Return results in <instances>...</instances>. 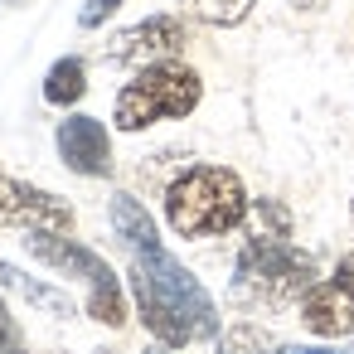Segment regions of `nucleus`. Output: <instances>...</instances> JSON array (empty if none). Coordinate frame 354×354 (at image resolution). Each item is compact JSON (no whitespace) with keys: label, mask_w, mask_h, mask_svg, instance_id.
<instances>
[{"label":"nucleus","mask_w":354,"mask_h":354,"mask_svg":"<svg viewBox=\"0 0 354 354\" xmlns=\"http://www.w3.org/2000/svg\"><path fill=\"white\" fill-rule=\"evenodd\" d=\"M131 296H136L141 325L160 344H170V349L194 344V339H218V306H214V296L165 248H151V252L131 257Z\"/></svg>","instance_id":"obj_1"},{"label":"nucleus","mask_w":354,"mask_h":354,"mask_svg":"<svg viewBox=\"0 0 354 354\" xmlns=\"http://www.w3.org/2000/svg\"><path fill=\"white\" fill-rule=\"evenodd\" d=\"M243 228H248V238H243V252H238V267H233L238 296L262 301V306L301 301L315 286V262H310V252H301L291 243V214H286V204L281 199L248 204Z\"/></svg>","instance_id":"obj_2"},{"label":"nucleus","mask_w":354,"mask_h":354,"mask_svg":"<svg viewBox=\"0 0 354 354\" xmlns=\"http://www.w3.org/2000/svg\"><path fill=\"white\" fill-rule=\"evenodd\" d=\"M165 218L180 238H214L248 218V189L228 165H189L165 189Z\"/></svg>","instance_id":"obj_3"},{"label":"nucleus","mask_w":354,"mask_h":354,"mask_svg":"<svg viewBox=\"0 0 354 354\" xmlns=\"http://www.w3.org/2000/svg\"><path fill=\"white\" fill-rule=\"evenodd\" d=\"M204 97V83L185 64H151L141 68L122 93H117V127L122 131H146L156 122L189 117Z\"/></svg>","instance_id":"obj_4"},{"label":"nucleus","mask_w":354,"mask_h":354,"mask_svg":"<svg viewBox=\"0 0 354 354\" xmlns=\"http://www.w3.org/2000/svg\"><path fill=\"white\" fill-rule=\"evenodd\" d=\"M25 248H30L44 267H54V272H64V277H78V281L88 286V315H93V320H102V325H112V330L127 325L122 281H117V272H112L93 248H83V243L68 238V233H49V228L30 233Z\"/></svg>","instance_id":"obj_5"},{"label":"nucleus","mask_w":354,"mask_h":354,"mask_svg":"<svg viewBox=\"0 0 354 354\" xmlns=\"http://www.w3.org/2000/svg\"><path fill=\"white\" fill-rule=\"evenodd\" d=\"M185 49V25L175 15H151L141 25H127L107 39L102 59L117 64V68H151V64H175Z\"/></svg>","instance_id":"obj_6"},{"label":"nucleus","mask_w":354,"mask_h":354,"mask_svg":"<svg viewBox=\"0 0 354 354\" xmlns=\"http://www.w3.org/2000/svg\"><path fill=\"white\" fill-rule=\"evenodd\" d=\"M0 223H10V228H25V233H68L73 228V209L49 194V189H35L25 180H10V175H0Z\"/></svg>","instance_id":"obj_7"},{"label":"nucleus","mask_w":354,"mask_h":354,"mask_svg":"<svg viewBox=\"0 0 354 354\" xmlns=\"http://www.w3.org/2000/svg\"><path fill=\"white\" fill-rule=\"evenodd\" d=\"M59 156L73 175H88V180H102L112 175V136L97 117H68L59 122Z\"/></svg>","instance_id":"obj_8"},{"label":"nucleus","mask_w":354,"mask_h":354,"mask_svg":"<svg viewBox=\"0 0 354 354\" xmlns=\"http://www.w3.org/2000/svg\"><path fill=\"white\" fill-rule=\"evenodd\" d=\"M301 325L320 339H344L354 335V296L339 281H315L301 296Z\"/></svg>","instance_id":"obj_9"},{"label":"nucleus","mask_w":354,"mask_h":354,"mask_svg":"<svg viewBox=\"0 0 354 354\" xmlns=\"http://www.w3.org/2000/svg\"><path fill=\"white\" fill-rule=\"evenodd\" d=\"M107 218H112V233L131 248V257H136V252H151V248H165L160 233H156V218L141 209V199H131V194H112Z\"/></svg>","instance_id":"obj_10"},{"label":"nucleus","mask_w":354,"mask_h":354,"mask_svg":"<svg viewBox=\"0 0 354 354\" xmlns=\"http://www.w3.org/2000/svg\"><path fill=\"white\" fill-rule=\"evenodd\" d=\"M0 286L15 291V296H25L30 306H39V310H49V315H73V301H68L64 291H54V286H44V281L25 277V272H20V267H10V262H0Z\"/></svg>","instance_id":"obj_11"},{"label":"nucleus","mask_w":354,"mask_h":354,"mask_svg":"<svg viewBox=\"0 0 354 354\" xmlns=\"http://www.w3.org/2000/svg\"><path fill=\"white\" fill-rule=\"evenodd\" d=\"M83 93H88V64L83 59H59L44 73V102H54V107H73Z\"/></svg>","instance_id":"obj_12"},{"label":"nucleus","mask_w":354,"mask_h":354,"mask_svg":"<svg viewBox=\"0 0 354 354\" xmlns=\"http://www.w3.org/2000/svg\"><path fill=\"white\" fill-rule=\"evenodd\" d=\"M185 6H189V15H199L204 25L228 30V25H243V20H248V10L257 6V0H185Z\"/></svg>","instance_id":"obj_13"},{"label":"nucleus","mask_w":354,"mask_h":354,"mask_svg":"<svg viewBox=\"0 0 354 354\" xmlns=\"http://www.w3.org/2000/svg\"><path fill=\"white\" fill-rule=\"evenodd\" d=\"M218 354H281V349H272V339L257 325H228L218 335Z\"/></svg>","instance_id":"obj_14"},{"label":"nucleus","mask_w":354,"mask_h":354,"mask_svg":"<svg viewBox=\"0 0 354 354\" xmlns=\"http://www.w3.org/2000/svg\"><path fill=\"white\" fill-rule=\"evenodd\" d=\"M0 354H30L25 349V335L15 325V315L6 310V301H0Z\"/></svg>","instance_id":"obj_15"},{"label":"nucleus","mask_w":354,"mask_h":354,"mask_svg":"<svg viewBox=\"0 0 354 354\" xmlns=\"http://www.w3.org/2000/svg\"><path fill=\"white\" fill-rule=\"evenodd\" d=\"M117 6H122V0H88V6L78 10V25H83V30H97V25H102Z\"/></svg>","instance_id":"obj_16"},{"label":"nucleus","mask_w":354,"mask_h":354,"mask_svg":"<svg viewBox=\"0 0 354 354\" xmlns=\"http://www.w3.org/2000/svg\"><path fill=\"white\" fill-rule=\"evenodd\" d=\"M335 281H339V286H344V291L354 296V248H349V252L339 257V267H335Z\"/></svg>","instance_id":"obj_17"},{"label":"nucleus","mask_w":354,"mask_h":354,"mask_svg":"<svg viewBox=\"0 0 354 354\" xmlns=\"http://www.w3.org/2000/svg\"><path fill=\"white\" fill-rule=\"evenodd\" d=\"M281 354H339V349H310V344H286Z\"/></svg>","instance_id":"obj_18"},{"label":"nucleus","mask_w":354,"mask_h":354,"mask_svg":"<svg viewBox=\"0 0 354 354\" xmlns=\"http://www.w3.org/2000/svg\"><path fill=\"white\" fill-rule=\"evenodd\" d=\"M291 6H296V10H325L330 0H291Z\"/></svg>","instance_id":"obj_19"},{"label":"nucleus","mask_w":354,"mask_h":354,"mask_svg":"<svg viewBox=\"0 0 354 354\" xmlns=\"http://www.w3.org/2000/svg\"><path fill=\"white\" fill-rule=\"evenodd\" d=\"M146 354H170V344H151V349H146Z\"/></svg>","instance_id":"obj_20"},{"label":"nucleus","mask_w":354,"mask_h":354,"mask_svg":"<svg viewBox=\"0 0 354 354\" xmlns=\"http://www.w3.org/2000/svg\"><path fill=\"white\" fill-rule=\"evenodd\" d=\"M349 214H354V204H349Z\"/></svg>","instance_id":"obj_21"}]
</instances>
